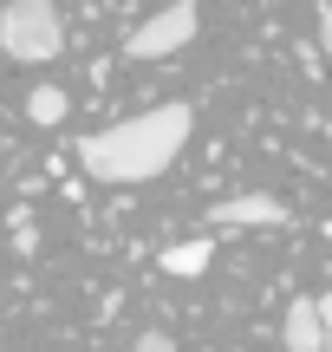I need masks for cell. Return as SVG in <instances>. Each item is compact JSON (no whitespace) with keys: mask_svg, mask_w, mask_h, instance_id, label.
<instances>
[{"mask_svg":"<svg viewBox=\"0 0 332 352\" xmlns=\"http://www.w3.org/2000/svg\"><path fill=\"white\" fill-rule=\"evenodd\" d=\"M281 340L294 352H326V320H320V300H294L281 320Z\"/></svg>","mask_w":332,"mask_h":352,"instance_id":"5b68a950","label":"cell"},{"mask_svg":"<svg viewBox=\"0 0 332 352\" xmlns=\"http://www.w3.org/2000/svg\"><path fill=\"white\" fill-rule=\"evenodd\" d=\"M326 241H332V222H326Z\"/></svg>","mask_w":332,"mask_h":352,"instance_id":"9c48e42d","label":"cell"},{"mask_svg":"<svg viewBox=\"0 0 332 352\" xmlns=\"http://www.w3.org/2000/svg\"><path fill=\"white\" fill-rule=\"evenodd\" d=\"M209 261H215V241H176V248L156 254V267H163V274H176V280L209 274Z\"/></svg>","mask_w":332,"mask_h":352,"instance_id":"8992f818","label":"cell"},{"mask_svg":"<svg viewBox=\"0 0 332 352\" xmlns=\"http://www.w3.org/2000/svg\"><path fill=\"white\" fill-rule=\"evenodd\" d=\"M209 222L215 228H287L294 209L274 196H228V202H209Z\"/></svg>","mask_w":332,"mask_h":352,"instance_id":"277c9868","label":"cell"},{"mask_svg":"<svg viewBox=\"0 0 332 352\" xmlns=\"http://www.w3.org/2000/svg\"><path fill=\"white\" fill-rule=\"evenodd\" d=\"M65 104H72V98H65L59 85H33V91H26V118H33V124H59Z\"/></svg>","mask_w":332,"mask_h":352,"instance_id":"52a82bcc","label":"cell"},{"mask_svg":"<svg viewBox=\"0 0 332 352\" xmlns=\"http://www.w3.org/2000/svg\"><path fill=\"white\" fill-rule=\"evenodd\" d=\"M320 320H326V352H332V294H320Z\"/></svg>","mask_w":332,"mask_h":352,"instance_id":"ba28073f","label":"cell"},{"mask_svg":"<svg viewBox=\"0 0 332 352\" xmlns=\"http://www.w3.org/2000/svg\"><path fill=\"white\" fill-rule=\"evenodd\" d=\"M189 131H195L189 104H156V111H137L124 124H104L91 138H78V164L98 183H150L182 157Z\"/></svg>","mask_w":332,"mask_h":352,"instance_id":"6da1fadb","label":"cell"},{"mask_svg":"<svg viewBox=\"0 0 332 352\" xmlns=\"http://www.w3.org/2000/svg\"><path fill=\"white\" fill-rule=\"evenodd\" d=\"M0 46L20 65H46L65 52V20L52 0H7L0 7Z\"/></svg>","mask_w":332,"mask_h":352,"instance_id":"7a4b0ae2","label":"cell"},{"mask_svg":"<svg viewBox=\"0 0 332 352\" xmlns=\"http://www.w3.org/2000/svg\"><path fill=\"white\" fill-rule=\"evenodd\" d=\"M189 39H195V7L189 0H169V7H156L150 20L124 39V52L130 59H169V52H182Z\"/></svg>","mask_w":332,"mask_h":352,"instance_id":"3957f363","label":"cell"}]
</instances>
